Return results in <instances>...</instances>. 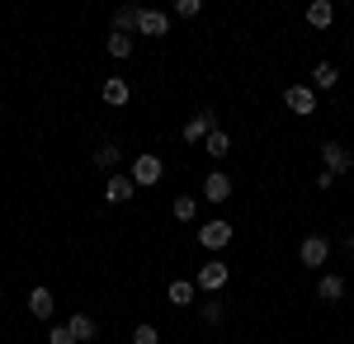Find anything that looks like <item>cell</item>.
Masks as SVG:
<instances>
[{"mask_svg": "<svg viewBox=\"0 0 354 344\" xmlns=\"http://www.w3.org/2000/svg\"><path fill=\"white\" fill-rule=\"evenodd\" d=\"M161 175H165V160H161V156H151V151H147V156L133 160V184H137V189L161 184Z\"/></svg>", "mask_w": 354, "mask_h": 344, "instance_id": "6da1fadb", "label": "cell"}, {"mask_svg": "<svg viewBox=\"0 0 354 344\" xmlns=\"http://www.w3.org/2000/svg\"><path fill=\"white\" fill-rule=\"evenodd\" d=\"M218 128V113L213 108H198L189 123H185V133H180V142H189V146H198V142H208V133Z\"/></svg>", "mask_w": 354, "mask_h": 344, "instance_id": "7a4b0ae2", "label": "cell"}, {"mask_svg": "<svg viewBox=\"0 0 354 344\" xmlns=\"http://www.w3.org/2000/svg\"><path fill=\"white\" fill-rule=\"evenodd\" d=\"M298 260L307 269H322L330 260V240L326 236H302V245H298Z\"/></svg>", "mask_w": 354, "mask_h": 344, "instance_id": "3957f363", "label": "cell"}, {"mask_svg": "<svg viewBox=\"0 0 354 344\" xmlns=\"http://www.w3.org/2000/svg\"><path fill=\"white\" fill-rule=\"evenodd\" d=\"M283 104L293 108L298 118H307V113H317V90L312 85H288L283 90Z\"/></svg>", "mask_w": 354, "mask_h": 344, "instance_id": "277c9868", "label": "cell"}, {"mask_svg": "<svg viewBox=\"0 0 354 344\" xmlns=\"http://www.w3.org/2000/svg\"><path fill=\"white\" fill-rule=\"evenodd\" d=\"M227 278H232V269L222 265V260H208V265L198 269L194 288H203V292H218V288H227Z\"/></svg>", "mask_w": 354, "mask_h": 344, "instance_id": "5b68a950", "label": "cell"}, {"mask_svg": "<svg viewBox=\"0 0 354 344\" xmlns=\"http://www.w3.org/2000/svg\"><path fill=\"white\" fill-rule=\"evenodd\" d=\"M227 240H232V222H222V217L198 227V245H203V250H222Z\"/></svg>", "mask_w": 354, "mask_h": 344, "instance_id": "8992f818", "label": "cell"}, {"mask_svg": "<svg viewBox=\"0 0 354 344\" xmlns=\"http://www.w3.org/2000/svg\"><path fill=\"white\" fill-rule=\"evenodd\" d=\"M133 193H137L133 175H109L104 180V203H133Z\"/></svg>", "mask_w": 354, "mask_h": 344, "instance_id": "52a82bcc", "label": "cell"}, {"mask_svg": "<svg viewBox=\"0 0 354 344\" xmlns=\"http://www.w3.org/2000/svg\"><path fill=\"white\" fill-rule=\"evenodd\" d=\"M322 156H326V170H330V175H350V170H354V156L340 146V142H326V146H322Z\"/></svg>", "mask_w": 354, "mask_h": 344, "instance_id": "ba28073f", "label": "cell"}, {"mask_svg": "<svg viewBox=\"0 0 354 344\" xmlns=\"http://www.w3.org/2000/svg\"><path fill=\"white\" fill-rule=\"evenodd\" d=\"M165 28H170V15H165V10H142L137 33H147V38H165Z\"/></svg>", "mask_w": 354, "mask_h": 344, "instance_id": "9c48e42d", "label": "cell"}, {"mask_svg": "<svg viewBox=\"0 0 354 344\" xmlns=\"http://www.w3.org/2000/svg\"><path fill=\"white\" fill-rule=\"evenodd\" d=\"M203 198H208V203H227V198H232V180H227L222 170H213V175L203 180Z\"/></svg>", "mask_w": 354, "mask_h": 344, "instance_id": "30bf717a", "label": "cell"}, {"mask_svg": "<svg viewBox=\"0 0 354 344\" xmlns=\"http://www.w3.org/2000/svg\"><path fill=\"white\" fill-rule=\"evenodd\" d=\"M100 95H104V104H109V108H123L128 99H133V95H128V80H123V76H109Z\"/></svg>", "mask_w": 354, "mask_h": 344, "instance_id": "8fae6325", "label": "cell"}, {"mask_svg": "<svg viewBox=\"0 0 354 344\" xmlns=\"http://www.w3.org/2000/svg\"><path fill=\"white\" fill-rule=\"evenodd\" d=\"M53 307H57L53 288H33V292H28V312H33L38 321H53Z\"/></svg>", "mask_w": 354, "mask_h": 344, "instance_id": "7c38bea8", "label": "cell"}, {"mask_svg": "<svg viewBox=\"0 0 354 344\" xmlns=\"http://www.w3.org/2000/svg\"><path fill=\"white\" fill-rule=\"evenodd\" d=\"M330 19H335V5H330V0H312V5H307V24L317 28V33L330 28Z\"/></svg>", "mask_w": 354, "mask_h": 344, "instance_id": "4fadbf2b", "label": "cell"}, {"mask_svg": "<svg viewBox=\"0 0 354 344\" xmlns=\"http://www.w3.org/2000/svg\"><path fill=\"white\" fill-rule=\"evenodd\" d=\"M165 297H170V307H189L194 297H198V288H194L189 278H175V283H165Z\"/></svg>", "mask_w": 354, "mask_h": 344, "instance_id": "5bb4252c", "label": "cell"}, {"mask_svg": "<svg viewBox=\"0 0 354 344\" xmlns=\"http://www.w3.org/2000/svg\"><path fill=\"white\" fill-rule=\"evenodd\" d=\"M317 297L330 302V307H335V302H345V278H340V274H326V278L317 283Z\"/></svg>", "mask_w": 354, "mask_h": 344, "instance_id": "9a60e30c", "label": "cell"}, {"mask_svg": "<svg viewBox=\"0 0 354 344\" xmlns=\"http://www.w3.org/2000/svg\"><path fill=\"white\" fill-rule=\"evenodd\" d=\"M118 160H123V151H118V142H104V146H95V170H104V175H113V170H118Z\"/></svg>", "mask_w": 354, "mask_h": 344, "instance_id": "2e32d148", "label": "cell"}, {"mask_svg": "<svg viewBox=\"0 0 354 344\" xmlns=\"http://www.w3.org/2000/svg\"><path fill=\"white\" fill-rule=\"evenodd\" d=\"M142 24V5H123V10H113V33H133Z\"/></svg>", "mask_w": 354, "mask_h": 344, "instance_id": "e0dca14e", "label": "cell"}, {"mask_svg": "<svg viewBox=\"0 0 354 344\" xmlns=\"http://www.w3.org/2000/svg\"><path fill=\"white\" fill-rule=\"evenodd\" d=\"M335 80H340V71H335L330 61H317V71H312V90H335Z\"/></svg>", "mask_w": 354, "mask_h": 344, "instance_id": "ac0fdd59", "label": "cell"}, {"mask_svg": "<svg viewBox=\"0 0 354 344\" xmlns=\"http://www.w3.org/2000/svg\"><path fill=\"white\" fill-rule=\"evenodd\" d=\"M203 151H208L213 160H222L227 151H232V137L222 133V128H213V133H208V142H203Z\"/></svg>", "mask_w": 354, "mask_h": 344, "instance_id": "d6986e66", "label": "cell"}, {"mask_svg": "<svg viewBox=\"0 0 354 344\" xmlns=\"http://www.w3.org/2000/svg\"><path fill=\"white\" fill-rule=\"evenodd\" d=\"M109 57L113 61H128L133 57V33H109Z\"/></svg>", "mask_w": 354, "mask_h": 344, "instance_id": "ffe728a7", "label": "cell"}, {"mask_svg": "<svg viewBox=\"0 0 354 344\" xmlns=\"http://www.w3.org/2000/svg\"><path fill=\"white\" fill-rule=\"evenodd\" d=\"M66 325H71V335H76V340H95V335H100V325L85 316V312H76V316L66 321Z\"/></svg>", "mask_w": 354, "mask_h": 344, "instance_id": "44dd1931", "label": "cell"}, {"mask_svg": "<svg viewBox=\"0 0 354 344\" xmlns=\"http://www.w3.org/2000/svg\"><path fill=\"white\" fill-rule=\"evenodd\" d=\"M170 217H175V222H194V217H198V203H194L189 193H180L175 208H170Z\"/></svg>", "mask_w": 354, "mask_h": 344, "instance_id": "7402d4cb", "label": "cell"}, {"mask_svg": "<svg viewBox=\"0 0 354 344\" xmlns=\"http://www.w3.org/2000/svg\"><path fill=\"white\" fill-rule=\"evenodd\" d=\"M133 344H161V330H156V325H137Z\"/></svg>", "mask_w": 354, "mask_h": 344, "instance_id": "603a6c76", "label": "cell"}, {"mask_svg": "<svg viewBox=\"0 0 354 344\" xmlns=\"http://www.w3.org/2000/svg\"><path fill=\"white\" fill-rule=\"evenodd\" d=\"M222 316H227L222 302H208V307H203V325H222Z\"/></svg>", "mask_w": 354, "mask_h": 344, "instance_id": "cb8c5ba5", "label": "cell"}, {"mask_svg": "<svg viewBox=\"0 0 354 344\" xmlns=\"http://www.w3.org/2000/svg\"><path fill=\"white\" fill-rule=\"evenodd\" d=\"M48 344H76L71 325H53V330H48Z\"/></svg>", "mask_w": 354, "mask_h": 344, "instance_id": "d4e9b609", "label": "cell"}, {"mask_svg": "<svg viewBox=\"0 0 354 344\" xmlns=\"http://www.w3.org/2000/svg\"><path fill=\"white\" fill-rule=\"evenodd\" d=\"M198 10H203V5H198V0H180V5H175V15H180V19H194V15H198Z\"/></svg>", "mask_w": 354, "mask_h": 344, "instance_id": "484cf974", "label": "cell"}, {"mask_svg": "<svg viewBox=\"0 0 354 344\" xmlns=\"http://www.w3.org/2000/svg\"><path fill=\"white\" fill-rule=\"evenodd\" d=\"M330 184H335V175H330V170H317V189H322V193H326Z\"/></svg>", "mask_w": 354, "mask_h": 344, "instance_id": "4316f807", "label": "cell"}, {"mask_svg": "<svg viewBox=\"0 0 354 344\" xmlns=\"http://www.w3.org/2000/svg\"><path fill=\"white\" fill-rule=\"evenodd\" d=\"M0 297H5V288H0Z\"/></svg>", "mask_w": 354, "mask_h": 344, "instance_id": "83f0119b", "label": "cell"}]
</instances>
